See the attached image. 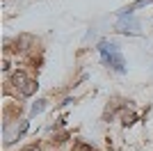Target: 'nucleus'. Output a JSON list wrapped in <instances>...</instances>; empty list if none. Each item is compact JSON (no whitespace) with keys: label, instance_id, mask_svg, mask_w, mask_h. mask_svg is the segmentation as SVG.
Instances as JSON below:
<instances>
[{"label":"nucleus","instance_id":"2","mask_svg":"<svg viewBox=\"0 0 153 151\" xmlns=\"http://www.w3.org/2000/svg\"><path fill=\"white\" fill-rule=\"evenodd\" d=\"M117 30L119 32H130V34H140V23L130 16V14H123L119 23H117Z\"/></svg>","mask_w":153,"mask_h":151},{"label":"nucleus","instance_id":"4","mask_svg":"<svg viewBox=\"0 0 153 151\" xmlns=\"http://www.w3.org/2000/svg\"><path fill=\"white\" fill-rule=\"evenodd\" d=\"M34 92H37V80H30L25 87L21 89V94H23V96H32Z\"/></svg>","mask_w":153,"mask_h":151},{"label":"nucleus","instance_id":"5","mask_svg":"<svg viewBox=\"0 0 153 151\" xmlns=\"http://www.w3.org/2000/svg\"><path fill=\"white\" fill-rule=\"evenodd\" d=\"M73 151H91V147L85 144V142H76V144H73Z\"/></svg>","mask_w":153,"mask_h":151},{"label":"nucleus","instance_id":"7","mask_svg":"<svg viewBox=\"0 0 153 151\" xmlns=\"http://www.w3.org/2000/svg\"><path fill=\"white\" fill-rule=\"evenodd\" d=\"M44 110V101H39V103H34V108H32V112H41Z\"/></svg>","mask_w":153,"mask_h":151},{"label":"nucleus","instance_id":"8","mask_svg":"<svg viewBox=\"0 0 153 151\" xmlns=\"http://www.w3.org/2000/svg\"><path fill=\"white\" fill-rule=\"evenodd\" d=\"M23 151H39V147H37V144H32V147H25Z\"/></svg>","mask_w":153,"mask_h":151},{"label":"nucleus","instance_id":"3","mask_svg":"<svg viewBox=\"0 0 153 151\" xmlns=\"http://www.w3.org/2000/svg\"><path fill=\"white\" fill-rule=\"evenodd\" d=\"M27 82H30V78H27L23 71H16V73L12 76V85H14V87H19V89H23Z\"/></svg>","mask_w":153,"mask_h":151},{"label":"nucleus","instance_id":"1","mask_svg":"<svg viewBox=\"0 0 153 151\" xmlns=\"http://www.w3.org/2000/svg\"><path fill=\"white\" fill-rule=\"evenodd\" d=\"M98 50H101V57H103V62L108 64V67H112V69L119 71V73L126 71V62H123L121 53L117 50V46L112 44V41H101Z\"/></svg>","mask_w":153,"mask_h":151},{"label":"nucleus","instance_id":"6","mask_svg":"<svg viewBox=\"0 0 153 151\" xmlns=\"http://www.w3.org/2000/svg\"><path fill=\"white\" fill-rule=\"evenodd\" d=\"M133 121H135V114L133 112H126V114H123V126H130Z\"/></svg>","mask_w":153,"mask_h":151}]
</instances>
